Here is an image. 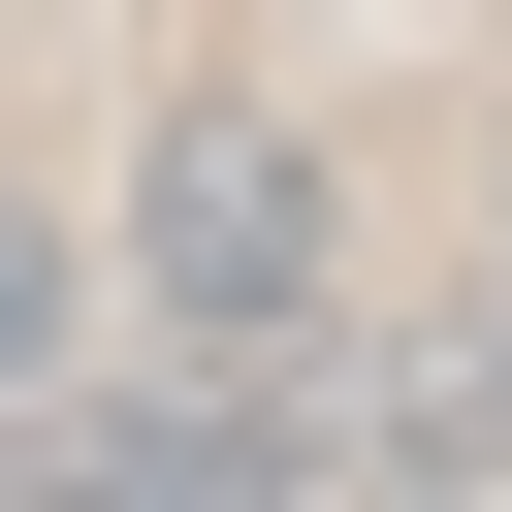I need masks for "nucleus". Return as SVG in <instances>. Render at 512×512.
<instances>
[{
	"label": "nucleus",
	"mask_w": 512,
	"mask_h": 512,
	"mask_svg": "<svg viewBox=\"0 0 512 512\" xmlns=\"http://www.w3.org/2000/svg\"><path fill=\"white\" fill-rule=\"evenodd\" d=\"M128 288H160L192 352H288V320H320V128L160 96V160H128Z\"/></svg>",
	"instance_id": "1"
}]
</instances>
